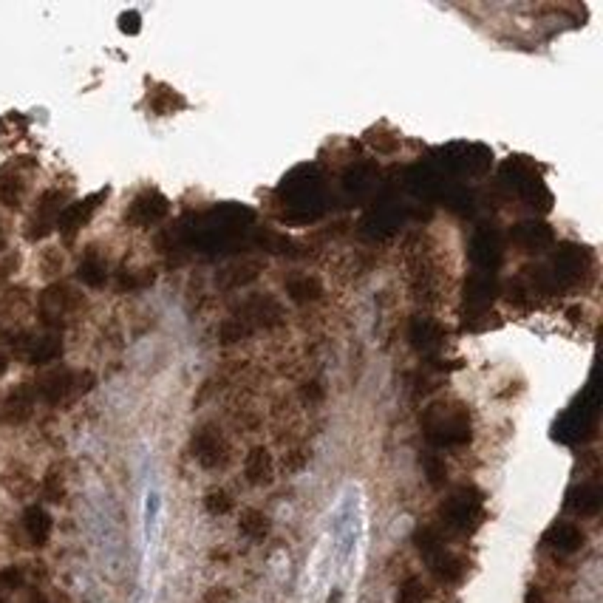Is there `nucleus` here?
I'll return each mask as SVG.
<instances>
[{
	"instance_id": "nucleus-1",
	"label": "nucleus",
	"mask_w": 603,
	"mask_h": 603,
	"mask_svg": "<svg viewBox=\"0 0 603 603\" xmlns=\"http://www.w3.org/2000/svg\"><path fill=\"white\" fill-rule=\"evenodd\" d=\"M26 533L32 536L34 544H43V541L48 538V533H51V518H48L46 510H40V507H29V510H26Z\"/></svg>"
},
{
	"instance_id": "nucleus-2",
	"label": "nucleus",
	"mask_w": 603,
	"mask_h": 603,
	"mask_svg": "<svg viewBox=\"0 0 603 603\" xmlns=\"http://www.w3.org/2000/svg\"><path fill=\"white\" fill-rule=\"evenodd\" d=\"M569 504H572L578 513L592 515V513H597V507H600V493H597L595 487H578V490L572 493Z\"/></svg>"
},
{
	"instance_id": "nucleus-3",
	"label": "nucleus",
	"mask_w": 603,
	"mask_h": 603,
	"mask_svg": "<svg viewBox=\"0 0 603 603\" xmlns=\"http://www.w3.org/2000/svg\"><path fill=\"white\" fill-rule=\"evenodd\" d=\"M247 476H250V482H258V485L269 479V456H266V450H255V454L250 456Z\"/></svg>"
},
{
	"instance_id": "nucleus-4",
	"label": "nucleus",
	"mask_w": 603,
	"mask_h": 603,
	"mask_svg": "<svg viewBox=\"0 0 603 603\" xmlns=\"http://www.w3.org/2000/svg\"><path fill=\"white\" fill-rule=\"evenodd\" d=\"M550 541L555 547H561V550H575L581 544V533L575 530V527H569V524H558L555 530L550 533Z\"/></svg>"
},
{
	"instance_id": "nucleus-5",
	"label": "nucleus",
	"mask_w": 603,
	"mask_h": 603,
	"mask_svg": "<svg viewBox=\"0 0 603 603\" xmlns=\"http://www.w3.org/2000/svg\"><path fill=\"white\" fill-rule=\"evenodd\" d=\"M68 386H71V374H54L51 380H46L43 394H46V400H48V402H57V400H62V397H65Z\"/></svg>"
},
{
	"instance_id": "nucleus-6",
	"label": "nucleus",
	"mask_w": 603,
	"mask_h": 603,
	"mask_svg": "<svg viewBox=\"0 0 603 603\" xmlns=\"http://www.w3.org/2000/svg\"><path fill=\"white\" fill-rule=\"evenodd\" d=\"M241 530H244L247 536H252V538H261V536L266 533V518H264L261 513H255V510H247V513L241 515Z\"/></svg>"
},
{
	"instance_id": "nucleus-7",
	"label": "nucleus",
	"mask_w": 603,
	"mask_h": 603,
	"mask_svg": "<svg viewBox=\"0 0 603 603\" xmlns=\"http://www.w3.org/2000/svg\"><path fill=\"white\" fill-rule=\"evenodd\" d=\"M230 507H233V499L227 496V493H210L207 496V510L210 513H215V515H221V513H230Z\"/></svg>"
},
{
	"instance_id": "nucleus-8",
	"label": "nucleus",
	"mask_w": 603,
	"mask_h": 603,
	"mask_svg": "<svg viewBox=\"0 0 603 603\" xmlns=\"http://www.w3.org/2000/svg\"><path fill=\"white\" fill-rule=\"evenodd\" d=\"M204 603H236V597H233L230 589H210Z\"/></svg>"
},
{
	"instance_id": "nucleus-9",
	"label": "nucleus",
	"mask_w": 603,
	"mask_h": 603,
	"mask_svg": "<svg viewBox=\"0 0 603 603\" xmlns=\"http://www.w3.org/2000/svg\"><path fill=\"white\" fill-rule=\"evenodd\" d=\"M422 595H425V592H422V589H419L416 583H411V586L405 589V595H402V600H405V603H414V600H419Z\"/></svg>"
},
{
	"instance_id": "nucleus-10",
	"label": "nucleus",
	"mask_w": 603,
	"mask_h": 603,
	"mask_svg": "<svg viewBox=\"0 0 603 603\" xmlns=\"http://www.w3.org/2000/svg\"><path fill=\"white\" fill-rule=\"evenodd\" d=\"M6 371V357H0V374Z\"/></svg>"
}]
</instances>
